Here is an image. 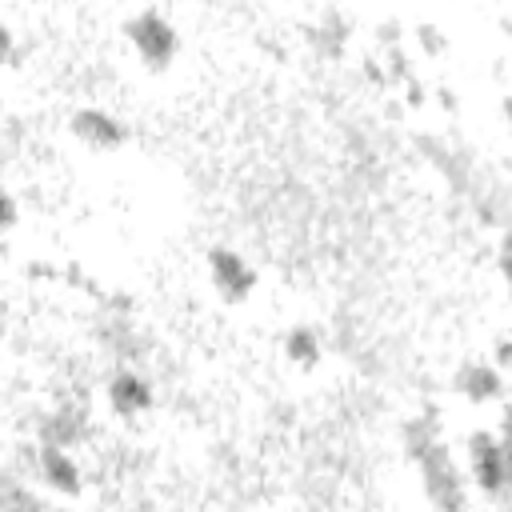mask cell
Here are the masks:
<instances>
[{"instance_id":"obj_1","label":"cell","mask_w":512,"mask_h":512,"mask_svg":"<svg viewBox=\"0 0 512 512\" xmlns=\"http://www.w3.org/2000/svg\"><path fill=\"white\" fill-rule=\"evenodd\" d=\"M416 464H420V476H424V492L428 500L436 504V512H464L468 496H464V480L456 472V464L448 460L444 444H428L424 452H416Z\"/></svg>"},{"instance_id":"obj_2","label":"cell","mask_w":512,"mask_h":512,"mask_svg":"<svg viewBox=\"0 0 512 512\" xmlns=\"http://www.w3.org/2000/svg\"><path fill=\"white\" fill-rule=\"evenodd\" d=\"M124 32H128L136 56H140L148 68H164V64H172L180 40H176V28H172V20H168L164 12H156V8L136 12V16L124 24Z\"/></svg>"},{"instance_id":"obj_3","label":"cell","mask_w":512,"mask_h":512,"mask_svg":"<svg viewBox=\"0 0 512 512\" xmlns=\"http://www.w3.org/2000/svg\"><path fill=\"white\" fill-rule=\"evenodd\" d=\"M208 276H212V284H216V292L224 300H244L256 288V272L232 248H212L208 252Z\"/></svg>"},{"instance_id":"obj_4","label":"cell","mask_w":512,"mask_h":512,"mask_svg":"<svg viewBox=\"0 0 512 512\" xmlns=\"http://www.w3.org/2000/svg\"><path fill=\"white\" fill-rule=\"evenodd\" d=\"M472 476L480 484V492L488 496H504V480H508V464H504V444L500 436H472Z\"/></svg>"},{"instance_id":"obj_5","label":"cell","mask_w":512,"mask_h":512,"mask_svg":"<svg viewBox=\"0 0 512 512\" xmlns=\"http://www.w3.org/2000/svg\"><path fill=\"white\" fill-rule=\"evenodd\" d=\"M72 136L84 140L88 148L108 152V148H120V144L128 140V128H124L116 116H108L104 108H80V112L72 116Z\"/></svg>"},{"instance_id":"obj_6","label":"cell","mask_w":512,"mask_h":512,"mask_svg":"<svg viewBox=\"0 0 512 512\" xmlns=\"http://www.w3.org/2000/svg\"><path fill=\"white\" fill-rule=\"evenodd\" d=\"M108 404H112L120 416H136V412L152 408V384L140 380L136 372H116L112 384H108Z\"/></svg>"},{"instance_id":"obj_7","label":"cell","mask_w":512,"mask_h":512,"mask_svg":"<svg viewBox=\"0 0 512 512\" xmlns=\"http://www.w3.org/2000/svg\"><path fill=\"white\" fill-rule=\"evenodd\" d=\"M40 476L52 484V488H60V492H80V468H76V460L64 452V448H52V444H44L40 448Z\"/></svg>"},{"instance_id":"obj_8","label":"cell","mask_w":512,"mask_h":512,"mask_svg":"<svg viewBox=\"0 0 512 512\" xmlns=\"http://www.w3.org/2000/svg\"><path fill=\"white\" fill-rule=\"evenodd\" d=\"M456 388H460L468 400L484 404V400H492V396L504 392V376H500L496 368H488V364H464V368L456 372Z\"/></svg>"},{"instance_id":"obj_9","label":"cell","mask_w":512,"mask_h":512,"mask_svg":"<svg viewBox=\"0 0 512 512\" xmlns=\"http://www.w3.org/2000/svg\"><path fill=\"white\" fill-rule=\"evenodd\" d=\"M284 352H288V360L312 368V364L320 360V336H316V328H308V324L292 328V332L284 336Z\"/></svg>"},{"instance_id":"obj_10","label":"cell","mask_w":512,"mask_h":512,"mask_svg":"<svg viewBox=\"0 0 512 512\" xmlns=\"http://www.w3.org/2000/svg\"><path fill=\"white\" fill-rule=\"evenodd\" d=\"M16 216H20V212H16V200L0 188V232H8V228L16 224Z\"/></svg>"},{"instance_id":"obj_11","label":"cell","mask_w":512,"mask_h":512,"mask_svg":"<svg viewBox=\"0 0 512 512\" xmlns=\"http://www.w3.org/2000/svg\"><path fill=\"white\" fill-rule=\"evenodd\" d=\"M12 60V32L0 24V64H8Z\"/></svg>"}]
</instances>
